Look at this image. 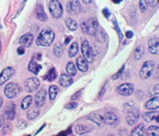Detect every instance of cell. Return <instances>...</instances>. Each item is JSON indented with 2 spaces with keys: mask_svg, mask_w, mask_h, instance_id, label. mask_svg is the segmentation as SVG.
Listing matches in <instances>:
<instances>
[{
  "mask_svg": "<svg viewBox=\"0 0 159 136\" xmlns=\"http://www.w3.org/2000/svg\"><path fill=\"white\" fill-rule=\"evenodd\" d=\"M55 39V33L53 30L50 28H45L43 29L38 37L36 39V44L38 46H43V47H48L50 45H52Z\"/></svg>",
  "mask_w": 159,
  "mask_h": 136,
  "instance_id": "obj_1",
  "label": "cell"
},
{
  "mask_svg": "<svg viewBox=\"0 0 159 136\" xmlns=\"http://www.w3.org/2000/svg\"><path fill=\"white\" fill-rule=\"evenodd\" d=\"M131 102L125 103L124 105V110L127 109V113H126V122L128 125H134L139 118V110L134 105H130Z\"/></svg>",
  "mask_w": 159,
  "mask_h": 136,
  "instance_id": "obj_2",
  "label": "cell"
},
{
  "mask_svg": "<svg viewBox=\"0 0 159 136\" xmlns=\"http://www.w3.org/2000/svg\"><path fill=\"white\" fill-rule=\"evenodd\" d=\"M155 70V63L154 61H146L139 72V77L141 79H149L153 75Z\"/></svg>",
  "mask_w": 159,
  "mask_h": 136,
  "instance_id": "obj_3",
  "label": "cell"
},
{
  "mask_svg": "<svg viewBox=\"0 0 159 136\" xmlns=\"http://www.w3.org/2000/svg\"><path fill=\"white\" fill-rule=\"evenodd\" d=\"M20 87L18 85V84L16 83H9L6 87H5L4 89V93L7 97V98L9 99H14L18 97V94L20 93Z\"/></svg>",
  "mask_w": 159,
  "mask_h": 136,
  "instance_id": "obj_4",
  "label": "cell"
},
{
  "mask_svg": "<svg viewBox=\"0 0 159 136\" xmlns=\"http://www.w3.org/2000/svg\"><path fill=\"white\" fill-rule=\"evenodd\" d=\"M49 10L55 19H58L63 15L62 4L58 0H51V1H49Z\"/></svg>",
  "mask_w": 159,
  "mask_h": 136,
  "instance_id": "obj_5",
  "label": "cell"
},
{
  "mask_svg": "<svg viewBox=\"0 0 159 136\" xmlns=\"http://www.w3.org/2000/svg\"><path fill=\"white\" fill-rule=\"evenodd\" d=\"M81 50H82V54H83V58L86 60L88 63H92L93 62V57L94 55L92 51L91 45L89 44V42L87 40H84L81 46Z\"/></svg>",
  "mask_w": 159,
  "mask_h": 136,
  "instance_id": "obj_6",
  "label": "cell"
},
{
  "mask_svg": "<svg viewBox=\"0 0 159 136\" xmlns=\"http://www.w3.org/2000/svg\"><path fill=\"white\" fill-rule=\"evenodd\" d=\"M24 88L25 90L28 93H34L40 88V80L37 78H29L25 80L24 83Z\"/></svg>",
  "mask_w": 159,
  "mask_h": 136,
  "instance_id": "obj_7",
  "label": "cell"
},
{
  "mask_svg": "<svg viewBox=\"0 0 159 136\" xmlns=\"http://www.w3.org/2000/svg\"><path fill=\"white\" fill-rule=\"evenodd\" d=\"M134 92V85L130 83H125L116 88V93L123 97H129Z\"/></svg>",
  "mask_w": 159,
  "mask_h": 136,
  "instance_id": "obj_8",
  "label": "cell"
},
{
  "mask_svg": "<svg viewBox=\"0 0 159 136\" xmlns=\"http://www.w3.org/2000/svg\"><path fill=\"white\" fill-rule=\"evenodd\" d=\"M15 74V69L12 67H7L5 68L1 74H0V85L4 84L6 82L13 77V75Z\"/></svg>",
  "mask_w": 159,
  "mask_h": 136,
  "instance_id": "obj_9",
  "label": "cell"
},
{
  "mask_svg": "<svg viewBox=\"0 0 159 136\" xmlns=\"http://www.w3.org/2000/svg\"><path fill=\"white\" fill-rule=\"evenodd\" d=\"M102 117L104 120V124H107L109 126H114V125H116L119 121L117 114L114 112H107V113H104Z\"/></svg>",
  "mask_w": 159,
  "mask_h": 136,
  "instance_id": "obj_10",
  "label": "cell"
},
{
  "mask_svg": "<svg viewBox=\"0 0 159 136\" xmlns=\"http://www.w3.org/2000/svg\"><path fill=\"white\" fill-rule=\"evenodd\" d=\"M46 97H47V92L45 88H42L41 89H39L36 95H35V103H36L37 107H41L42 105L46 102Z\"/></svg>",
  "mask_w": 159,
  "mask_h": 136,
  "instance_id": "obj_11",
  "label": "cell"
},
{
  "mask_svg": "<svg viewBox=\"0 0 159 136\" xmlns=\"http://www.w3.org/2000/svg\"><path fill=\"white\" fill-rule=\"evenodd\" d=\"M86 22V28H87V33L89 35H94L98 29V22L96 18H91Z\"/></svg>",
  "mask_w": 159,
  "mask_h": 136,
  "instance_id": "obj_12",
  "label": "cell"
},
{
  "mask_svg": "<svg viewBox=\"0 0 159 136\" xmlns=\"http://www.w3.org/2000/svg\"><path fill=\"white\" fill-rule=\"evenodd\" d=\"M148 50L153 55L159 54V39L157 37H153L148 41Z\"/></svg>",
  "mask_w": 159,
  "mask_h": 136,
  "instance_id": "obj_13",
  "label": "cell"
},
{
  "mask_svg": "<svg viewBox=\"0 0 159 136\" xmlns=\"http://www.w3.org/2000/svg\"><path fill=\"white\" fill-rule=\"evenodd\" d=\"M33 40H34L33 34L32 33H26L19 38V43L23 48L24 47H30L33 43Z\"/></svg>",
  "mask_w": 159,
  "mask_h": 136,
  "instance_id": "obj_14",
  "label": "cell"
},
{
  "mask_svg": "<svg viewBox=\"0 0 159 136\" xmlns=\"http://www.w3.org/2000/svg\"><path fill=\"white\" fill-rule=\"evenodd\" d=\"M88 119L91 120L92 122L96 123L99 127H102L104 125V120H103L102 115L98 114V113H89L88 115Z\"/></svg>",
  "mask_w": 159,
  "mask_h": 136,
  "instance_id": "obj_15",
  "label": "cell"
},
{
  "mask_svg": "<svg viewBox=\"0 0 159 136\" xmlns=\"http://www.w3.org/2000/svg\"><path fill=\"white\" fill-rule=\"evenodd\" d=\"M159 107V95H154L145 103V108L149 110H157Z\"/></svg>",
  "mask_w": 159,
  "mask_h": 136,
  "instance_id": "obj_16",
  "label": "cell"
},
{
  "mask_svg": "<svg viewBox=\"0 0 159 136\" xmlns=\"http://www.w3.org/2000/svg\"><path fill=\"white\" fill-rule=\"evenodd\" d=\"M15 115H16V105L14 102H11L8 104V107H6L5 110V116L8 120H13L15 118Z\"/></svg>",
  "mask_w": 159,
  "mask_h": 136,
  "instance_id": "obj_17",
  "label": "cell"
},
{
  "mask_svg": "<svg viewBox=\"0 0 159 136\" xmlns=\"http://www.w3.org/2000/svg\"><path fill=\"white\" fill-rule=\"evenodd\" d=\"M158 114H159V112L157 111V110H152V111L144 113L143 119L145 122H152V121L159 122L158 121Z\"/></svg>",
  "mask_w": 159,
  "mask_h": 136,
  "instance_id": "obj_18",
  "label": "cell"
},
{
  "mask_svg": "<svg viewBox=\"0 0 159 136\" xmlns=\"http://www.w3.org/2000/svg\"><path fill=\"white\" fill-rule=\"evenodd\" d=\"M73 78L70 77L68 74H62L60 75V79H59V83L60 84L62 85L64 88H67V87H70L72 84H73Z\"/></svg>",
  "mask_w": 159,
  "mask_h": 136,
  "instance_id": "obj_19",
  "label": "cell"
},
{
  "mask_svg": "<svg viewBox=\"0 0 159 136\" xmlns=\"http://www.w3.org/2000/svg\"><path fill=\"white\" fill-rule=\"evenodd\" d=\"M131 136H148V135L146 133V130L144 128L143 124H138L131 130Z\"/></svg>",
  "mask_w": 159,
  "mask_h": 136,
  "instance_id": "obj_20",
  "label": "cell"
},
{
  "mask_svg": "<svg viewBox=\"0 0 159 136\" xmlns=\"http://www.w3.org/2000/svg\"><path fill=\"white\" fill-rule=\"evenodd\" d=\"M76 69H78L80 72H87L89 70L88 62L83 57H79L77 59V68Z\"/></svg>",
  "mask_w": 159,
  "mask_h": 136,
  "instance_id": "obj_21",
  "label": "cell"
},
{
  "mask_svg": "<svg viewBox=\"0 0 159 136\" xmlns=\"http://www.w3.org/2000/svg\"><path fill=\"white\" fill-rule=\"evenodd\" d=\"M28 70H29V72H31L32 74L38 75L40 73V70H42V67H41V65H39L36 62V60H32L28 66Z\"/></svg>",
  "mask_w": 159,
  "mask_h": 136,
  "instance_id": "obj_22",
  "label": "cell"
},
{
  "mask_svg": "<svg viewBox=\"0 0 159 136\" xmlns=\"http://www.w3.org/2000/svg\"><path fill=\"white\" fill-rule=\"evenodd\" d=\"M69 11L72 13H77L80 9H81V2L79 0H74V1H70L68 4Z\"/></svg>",
  "mask_w": 159,
  "mask_h": 136,
  "instance_id": "obj_23",
  "label": "cell"
},
{
  "mask_svg": "<svg viewBox=\"0 0 159 136\" xmlns=\"http://www.w3.org/2000/svg\"><path fill=\"white\" fill-rule=\"evenodd\" d=\"M58 93H59V88L57 85H55V84L50 85V88L48 89V95H49L50 100H54L56 98L58 95Z\"/></svg>",
  "mask_w": 159,
  "mask_h": 136,
  "instance_id": "obj_24",
  "label": "cell"
},
{
  "mask_svg": "<svg viewBox=\"0 0 159 136\" xmlns=\"http://www.w3.org/2000/svg\"><path fill=\"white\" fill-rule=\"evenodd\" d=\"M32 102H33V97H31V95H27V97H25L22 99V102H21V108L23 110L28 109L30 107H31Z\"/></svg>",
  "mask_w": 159,
  "mask_h": 136,
  "instance_id": "obj_25",
  "label": "cell"
},
{
  "mask_svg": "<svg viewBox=\"0 0 159 136\" xmlns=\"http://www.w3.org/2000/svg\"><path fill=\"white\" fill-rule=\"evenodd\" d=\"M79 44L77 42H73L72 45L69 48V56L70 58H74L77 56V54L79 53Z\"/></svg>",
  "mask_w": 159,
  "mask_h": 136,
  "instance_id": "obj_26",
  "label": "cell"
},
{
  "mask_svg": "<svg viewBox=\"0 0 159 136\" xmlns=\"http://www.w3.org/2000/svg\"><path fill=\"white\" fill-rule=\"evenodd\" d=\"M66 26L71 31H76L78 29V22L73 18H67L66 19Z\"/></svg>",
  "mask_w": 159,
  "mask_h": 136,
  "instance_id": "obj_27",
  "label": "cell"
},
{
  "mask_svg": "<svg viewBox=\"0 0 159 136\" xmlns=\"http://www.w3.org/2000/svg\"><path fill=\"white\" fill-rule=\"evenodd\" d=\"M66 70H67V73L70 77H75L77 74V69H76V66L73 64V62H69L66 66Z\"/></svg>",
  "mask_w": 159,
  "mask_h": 136,
  "instance_id": "obj_28",
  "label": "cell"
},
{
  "mask_svg": "<svg viewBox=\"0 0 159 136\" xmlns=\"http://www.w3.org/2000/svg\"><path fill=\"white\" fill-rule=\"evenodd\" d=\"M57 77H58V74H57L56 69H55V68H52V69L48 72V74H47L46 77H45V79H46L48 80V82H54V80L57 79Z\"/></svg>",
  "mask_w": 159,
  "mask_h": 136,
  "instance_id": "obj_29",
  "label": "cell"
},
{
  "mask_svg": "<svg viewBox=\"0 0 159 136\" xmlns=\"http://www.w3.org/2000/svg\"><path fill=\"white\" fill-rule=\"evenodd\" d=\"M89 127L86 126V125H83V124H77L76 126H75V131H76V133L78 134H84V133H87L89 132L91 129H89Z\"/></svg>",
  "mask_w": 159,
  "mask_h": 136,
  "instance_id": "obj_30",
  "label": "cell"
},
{
  "mask_svg": "<svg viewBox=\"0 0 159 136\" xmlns=\"http://www.w3.org/2000/svg\"><path fill=\"white\" fill-rule=\"evenodd\" d=\"M148 136H159V127L156 125H151L146 130Z\"/></svg>",
  "mask_w": 159,
  "mask_h": 136,
  "instance_id": "obj_31",
  "label": "cell"
},
{
  "mask_svg": "<svg viewBox=\"0 0 159 136\" xmlns=\"http://www.w3.org/2000/svg\"><path fill=\"white\" fill-rule=\"evenodd\" d=\"M36 14H37V18H38V20H40V21H46L47 18H48V17H47V14L45 13V11H44V9H43V6H42V5L37 9Z\"/></svg>",
  "mask_w": 159,
  "mask_h": 136,
  "instance_id": "obj_32",
  "label": "cell"
},
{
  "mask_svg": "<svg viewBox=\"0 0 159 136\" xmlns=\"http://www.w3.org/2000/svg\"><path fill=\"white\" fill-rule=\"evenodd\" d=\"M40 111H39V108L38 107H32V109H30L28 113H27V116L30 120H33L36 117H38Z\"/></svg>",
  "mask_w": 159,
  "mask_h": 136,
  "instance_id": "obj_33",
  "label": "cell"
},
{
  "mask_svg": "<svg viewBox=\"0 0 159 136\" xmlns=\"http://www.w3.org/2000/svg\"><path fill=\"white\" fill-rule=\"evenodd\" d=\"M143 56H144V47L143 46H138L135 49V52H134V59L140 60Z\"/></svg>",
  "mask_w": 159,
  "mask_h": 136,
  "instance_id": "obj_34",
  "label": "cell"
},
{
  "mask_svg": "<svg viewBox=\"0 0 159 136\" xmlns=\"http://www.w3.org/2000/svg\"><path fill=\"white\" fill-rule=\"evenodd\" d=\"M97 36L98 40L101 42H103L104 40H106V33H104V31L102 29H98V31L96 32V34H94Z\"/></svg>",
  "mask_w": 159,
  "mask_h": 136,
  "instance_id": "obj_35",
  "label": "cell"
},
{
  "mask_svg": "<svg viewBox=\"0 0 159 136\" xmlns=\"http://www.w3.org/2000/svg\"><path fill=\"white\" fill-rule=\"evenodd\" d=\"M54 54L56 55L57 57H61L63 55V48L61 44H57L54 48Z\"/></svg>",
  "mask_w": 159,
  "mask_h": 136,
  "instance_id": "obj_36",
  "label": "cell"
},
{
  "mask_svg": "<svg viewBox=\"0 0 159 136\" xmlns=\"http://www.w3.org/2000/svg\"><path fill=\"white\" fill-rule=\"evenodd\" d=\"M27 122L25 121V120H20V121L18 122L17 124V128L18 129H24V128H26L27 127Z\"/></svg>",
  "mask_w": 159,
  "mask_h": 136,
  "instance_id": "obj_37",
  "label": "cell"
},
{
  "mask_svg": "<svg viewBox=\"0 0 159 136\" xmlns=\"http://www.w3.org/2000/svg\"><path fill=\"white\" fill-rule=\"evenodd\" d=\"M139 7H140V10L142 12L145 11V10L147 9V5H146L145 0H140V1H139Z\"/></svg>",
  "mask_w": 159,
  "mask_h": 136,
  "instance_id": "obj_38",
  "label": "cell"
},
{
  "mask_svg": "<svg viewBox=\"0 0 159 136\" xmlns=\"http://www.w3.org/2000/svg\"><path fill=\"white\" fill-rule=\"evenodd\" d=\"M77 107H78L77 102H70V103L65 105V107H66L67 109H74V108H76Z\"/></svg>",
  "mask_w": 159,
  "mask_h": 136,
  "instance_id": "obj_39",
  "label": "cell"
},
{
  "mask_svg": "<svg viewBox=\"0 0 159 136\" xmlns=\"http://www.w3.org/2000/svg\"><path fill=\"white\" fill-rule=\"evenodd\" d=\"M10 128H11V124H10V123H6V124H5L4 125V128L2 130L3 134H7V132H9Z\"/></svg>",
  "mask_w": 159,
  "mask_h": 136,
  "instance_id": "obj_40",
  "label": "cell"
},
{
  "mask_svg": "<svg viewBox=\"0 0 159 136\" xmlns=\"http://www.w3.org/2000/svg\"><path fill=\"white\" fill-rule=\"evenodd\" d=\"M123 70H124V66H122V67H121V69L118 70V72H117V74H116V75H113V77H112V79H117V78L119 77V75H121V73L123 72Z\"/></svg>",
  "mask_w": 159,
  "mask_h": 136,
  "instance_id": "obj_41",
  "label": "cell"
},
{
  "mask_svg": "<svg viewBox=\"0 0 159 136\" xmlns=\"http://www.w3.org/2000/svg\"><path fill=\"white\" fill-rule=\"evenodd\" d=\"M158 4V1L157 0H154V1H146V5H147V7L148 6H155V5Z\"/></svg>",
  "mask_w": 159,
  "mask_h": 136,
  "instance_id": "obj_42",
  "label": "cell"
},
{
  "mask_svg": "<svg viewBox=\"0 0 159 136\" xmlns=\"http://www.w3.org/2000/svg\"><path fill=\"white\" fill-rule=\"evenodd\" d=\"M81 90H80V92H78V93H75V94H73L72 95V97H71V99L72 100H76V99H78L79 97H80V95H81Z\"/></svg>",
  "mask_w": 159,
  "mask_h": 136,
  "instance_id": "obj_43",
  "label": "cell"
},
{
  "mask_svg": "<svg viewBox=\"0 0 159 136\" xmlns=\"http://www.w3.org/2000/svg\"><path fill=\"white\" fill-rule=\"evenodd\" d=\"M102 14L106 16V18H108L109 17V15H111V13H109V11H108V9L107 8H104L103 10H102Z\"/></svg>",
  "mask_w": 159,
  "mask_h": 136,
  "instance_id": "obj_44",
  "label": "cell"
},
{
  "mask_svg": "<svg viewBox=\"0 0 159 136\" xmlns=\"http://www.w3.org/2000/svg\"><path fill=\"white\" fill-rule=\"evenodd\" d=\"M17 53H18L19 55H24V54H25V49H24L23 47H19V48L17 49Z\"/></svg>",
  "mask_w": 159,
  "mask_h": 136,
  "instance_id": "obj_45",
  "label": "cell"
},
{
  "mask_svg": "<svg viewBox=\"0 0 159 136\" xmlns=\"http://www.w3.org/2000/svg\"><path fill=\"white\" fill-rule=\"evenodd\" d=\"M125 36H126V38H132V36H133V33H132V31H127L126 32V34H125Z\"/></svg>",
  "mask_w": 159,
  "mask_h": 136,
  "instance_id": "obj_46",
  "label": "cell"
},
{
  "mask_svg": "<svg viewBox=\"0 0 159 136\" xmlns=\"http://www.w3.org/2000/svg\"><path fill=\"white\" fill-rule=\"evenodd\" d=\"M158 88H159V84H156L155 87H154V90H153V93H155V95H158Z\"/></svg>",
  "mask_w": 159,
  "mask_h": 136,
  "instance_id": "obj_47",
  "label": "cell"
},
{
  "mask_svg": "<svg viewBox=\"0 0 159 136\" xmlns=\"http://www.w3.org/2000/svg\"><path fill=\"white\" fill-rule=\"evenodd\" d=\"M3 124H4V117L3 116H0V128L2 127Z\"/></svg>",
  "mask_w": 159,
  "mask_h": 136,
  "instance_id": "obj_48",
  "label": "cell"
},
{
  "mask_svg": "<svg viewBox=\"0 0 159 136\" xmlns=\"http://www.w3.org/2000/svg\"><path fill=\"white\" fill-rule=\"evenodd\" d=\"M72 40V37H68L66 40H65V44H69L70 43V41Z\"/></svg>",
  "mask_w": 159,
  "mask_h": 136,
  "instance_id": "obj_49",
  "label": "cell"
},
{
  "mask_svg": "<svg viewBox=\"0 0 159 136\" xmlns=\"http://www.w3.org/2000/svg\"><path fill=\"white\" fill-rule=\"evenodd\" d=\"M82 2H84V4H89V3H92V2H93V0H88V1H87V0H83Z\"/></svg>",
  "mask_w": 159,
  "mask_h": 136,
  "instance_id": "obj_50",
  "label": "cell"
},
{
  "mask_svg": "<svg viewBox=\"0 0 159 136\" xmlns=\"http://www.w3.org/2000/svg\"><path fill=\"white\" fill-rule=\"evenodd\" d=\"M2 104H3V98L0 97V107H2Z\"/></svg>",
  "mask_w": 159,
  "mask_h": 136,
  "instance_id": "obj_51",
  "label": "cell"
},
{
  "mask_svg": "<svg viewBox=\"0 0 159 136\" xmlns=\"http://www.w3.org/2000/svg\"><path fill=\"white\" fill-rule=\"evenodd\" d=\"M112 2H114V3H116V4H118L119 2H121V1H112Z\"/></svg>",
  "mask_w": 159,
  "mask_h": 136,
  "instance_id": "obj_52",
  "label": "cell"
},
{
  "mask_svg": "<svg viewBox=\"0 0 159 136\" xmlns=\"http://www.w3.org/2000/svg\"><path fill=\"white\" fill-rule=\"evenodd\" d=\"M0 52H1V43H0Z\"/></svg>",
  "mask_w": 159,
  "mask_h": 136,
  "instance_id": "obj_53",
  "label": "cell"
},
{
  "mask_svg": "<svg viewBox=\"0 0 159 136\" xmlns=\"http://www.w3.org/2000/svg\"><path fill=\"white\" fill-rule=\"evenodd\" d=\"M26 136H30V135H26Z\"/></svg>",
  "mask_w": 159,
  "mask_h": 136,
  "instance_id": "obj_54",
  "label": "cell"
},
{
  "mask_svg": "<svg viewBox=\"0 0 159 136\" xmlns=\"http://www.w3.org/2000/svg\"><path fill=\"white\" fill-rule=\"evenodd\" d=\"M0 27H1V25H0Z\"/></svg>",
  "mask_w": 159,
  "mask_h": 136,
  "instance_id": "obj_55",
  "label": "cell"
},
{
  "mask_svg": "<svg viewBox=\"0 0 159 136\" xmlns=\"http://www.w3.org/2000/svg\"><path fill=\"white\" fill-rule=\"evenodd\" d=\"M71 136H73V135H71Z\"/></svg>",
  "mask_w": 159,
  "mask_h": 136,
  "instance_id": "obj_56",
  "label": "cell"
}]
</instances>
